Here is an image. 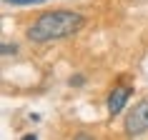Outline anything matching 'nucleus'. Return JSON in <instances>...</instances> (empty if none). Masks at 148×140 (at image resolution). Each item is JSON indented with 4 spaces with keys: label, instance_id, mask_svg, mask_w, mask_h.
Masks as SVG:
<instances>
[{
    "label": "nucleus",
    "instance_id": "nucleus-1",
    "mask_svg": "<svg viewBox=\"0 0 148 140\" xmlns=\"http://www.w3.org/2000/svg\"><path fill=\"white\" fill-rule=\"evenodd\" d=\"M83 28V15L70 10H53L43 13L35 23L28 28V38L35 43H50V40L70 38Z\"/></svg>",
    "mask_w": 148,
    "mask_h": 140
},
{
    "label": "nucleus",
    "instance_id": "nucleus-2",
    "mask_svg": "<svg viewBox=\"0 0 148 140\" xmlns=\"http://www.w3.org/2000/svg\"><path fill=\"white\" fill-rule=\"evenodd\" d=\"M148 130V98L133 105V110L125 115V133L128 135H140Z\"/></svg>",
    "mask_w": 148,
    "mask_h": 140
},
{
    "label": "nucleus",
    "instance_id": "nucleus-3",
    "mask_svg": "<svg viewBox=\"0 0 148 140\" xmlns=\"http://www.w3.org/2000/svg\"><path fill=\"white\" fill-rule=\"evenodd\" d=\"M128 95H131V88H116V90L108 95V113L110 115H118V113L125 108Z\"/></svg>",
    "mask_w": 148,
    "mask_h": 140
},
{
    "label": "nucleus",
    "instance_id": "nucleus-4",
    "mask_svg": "<svg viewBox=\"0 0 148 140\" xmlns=\"http://www.w3.org/2000/svg\"><path fill=\"white\" fill-rule=\"evenodd\" d=\"M13 5H38V3H45V0H8Z\"/></svg>",
    "mask_w": 148,
    "mask_h": 140
},
{
    "label": "nucleus",
    "instance_id": "nucleus-5",
    "mask_svg": "<svg viewBox=\"0 0 148 140\" xmlns=\"http://www.w3.org/2000/svg\"><path fill=\"white\" fill-rule=\"evenodd\" d=\"M0 53H3V55H10V53H15V45H3V48H0Z\"/></svg>",
    "mask_w": 148,
    "mask_h": 140
}]
</instances>
